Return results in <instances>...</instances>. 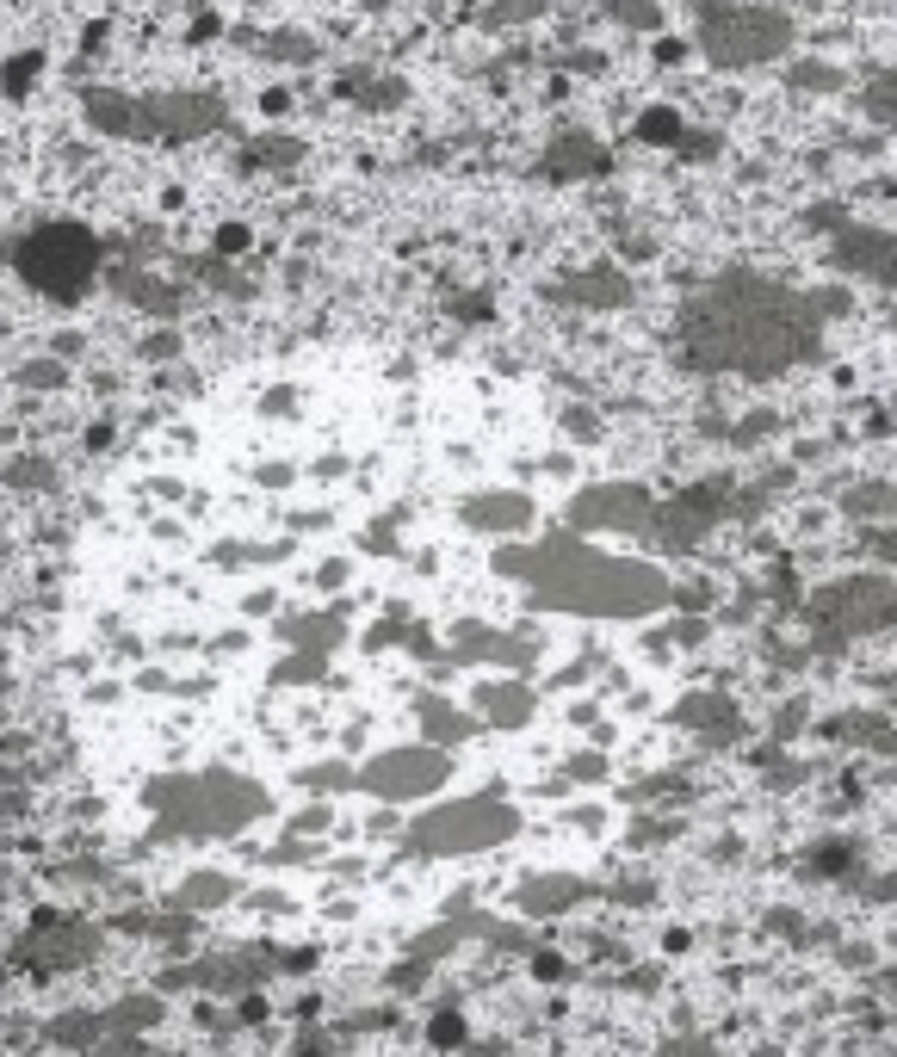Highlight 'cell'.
Instances as JSON below:
<instances>
[{
	"label": "cell",
	"instance_id": "cell-1",
	"mask_svg": "<svg viewBox=\"0 0 897 1057\" xmlns=\"http://www.w3.org/2000/svg\"><path fill=\"white\" fill-rule=\"evenodd\" d=\"M830 303L730 273L681 310V353L706 372H780L811 353Z\"/></svg>",
	"mask_w": 897,
	"mask_h": 1057
},
{
	"label": "cell",
	"instance_id": "cell-4",
	"mask_svg": "<svg viewBox=\"0 0 897 1057\" xmlns=\"http://www.w3.org/2000/svg\"><path fill=\"white\" fill-rule=\"evenodd\" d=\"M229 125V106L211 87H161V94H137V142H199L211 130Z\"/></svg>",
	"mask_w": 897,
	"mask_h": 1057
},
{
	"label": "cell",
	"instance_id": "cell-20",
	"mask_svg": "<svg viewBox=\"0 0 897 1057\" xmlns=\"http://www.w3.org/2000/svg\"><path fill=\"white\" fill-rule=\"evenodd\" d=\"M63 365H56V359H38V365H25V372H19V384H38V389H50V384H63Z\"/></svg>",
	"mask_w": 897,
	"mask_h": 1057
},
{
	"label": "cell",
	"instance_id": "cell-7",
	"mask_svg": "<svg viewBox=\"0 0 897 1057\" xmlns=\"http://www.w3.org/2000/svg\"><path fill=\"white\" fill-rule=\"evenodd\" d=\"M552 297L557 303H588V310H619V303H631V279L619 266H588V273L557 279Z\"/></svg>",
	"mask_w": 897,
	"mask_h": 1057
},
{
	"label": "cell",
	"instance_id": "cell-9",
	"mask_svg": "<svg viewBox=\"0 0 897 1057\" xmlns=\"http://www.w3.org/2000/svg\"><path fill=\"white\" fill-rule=\"evenodd\" d=\"M87 125L111 142H137V94H118V87H87L81 94Z\"/></svg>",
	"mask_w": 897,
	"mask_h": 1057
},
{
	"label": "cell",
	"instance_id": "cell-13",
	"mask_svg": "<svg viewBox=\"0 0 897 1057\" xmlns=\"http://www.w3.org/2000/svg\"><path fill=\"white\" fill-rule=\"evenodd\" d=\"M341 94H346V99H360V106H372V111H384V106H396V99L409 94V87H403V81H391V75H384V81L353 75V81L341 87Z\"/></svg>",
	"mask_w": 897,
	"mask_h": 1057
},
{
	"label": "cell",
	"instance_id": "cell-3",
	"mask_svg": "<svg viewBox=\"0 0 897 1057\" xmlns=\"http://www.w3.org/2000/svg\"><path fill=\"white\" fill-rule=\"evenodd\" d=\"M792 44V19L773 7H737V0H700V56L718 68L773 63Z\"/></svg>",
	"mask_w": 897,
	"mask_h": 1057
},
{
	"label": "cell",
	"instance_id": "cell-14",
	"mask_svg": "<svg viewBox=\"0 0 897 1057\" xmlns=\"http://www.w3.org/2000/svg\"><path fill=\"white\" fill-rule=\"evenodd\" d=\"M600 7H607V13L626 25V32H656V25H662V7H656V0H600Z\"/></svg>",
	"mask_w": 897,
	"mask_h": 1057
},
{
	"label": "cell",
	"instance_id": "cell-17",
	"mask_svg": "<svg viewBox=\"0 0 897 1057\" xmlns=\"http://www.w3.org/2000/svg\"><path fill=\"white\" fill-rule=\"evenodd\" d=\"M545 13V0H489L483 25H520V19H538Z\"/></svg>",
	"mask_w": 897,
	"mask_h": 1057
},
{
	"label": "cell",
	"instance_id": "cell-22",
	"mask_svg": "<svg viewBox=\"0 0 897 1057\" xmlns=\"http://www.w3.org/2000/svg\"><path fill=\"white\" fill-rule=\"evenodd\" d=\"M656 56H662V63H681V56H687V44H681V38H662Z\"/></svg>",
	"mask_w": 897,
	"mask_h": 1057
},
{
	"label": "cell",
	"instance_id": "cell-5",
	"mask_svg": "<svg viewBox=\"0 0 897 1057\" xmlns=\"http://www.w3.org/2000/svg\"><path fill=\"white\" fill-rule=\"evenodd\" d=\"M830 254H835V266L866 273V279H879V285H891V291H897V235L861 229V223H835Z\"/></svg>",
	"mask_w": 897,
	"mask_h": 1057
},
{
	"label": "cell",
	"instance_id": "cell-6",
	"mask_svg": "<svg viewBox=\"0 0 897 1057\" xmlns=\"http://www.w3.org/2000/svg\"><path fill=\"white\" fill-rule=\"evenodd\" d=\"M607 168H613V156H607L588 130H564V137L545 149V161H538V173L557 180V186H569V180H595V173H607Z\"/></svg>",
	"mask_w": 897,
	"mask_h": 1057
},
{
	"label": "cell",
	"instance_id": "cell-11",
	"mask_svg": "<svg viewBox=\"0 0 897 1057\" xmlns=\"http://www.w3.org/2000/svg\"><path fill=\"white\" fill-rule=\"evenodd\" d=\"M298 161H303V142L285 137V130H273V137H260L248 149V168H298Z\"/></svg>",
	"mask_w": 897,
	"mask_h": 1057
},
{
	"label": "cell",
	"instance_id": "cell-12",
	"mask_svg": "<svg viewBox=\"0 0 897 1057\" xmlns=\"http://www.w3.org/2000/svg\"><path fill=\"white\" fill-rule=\"evenodd\" d=\"M681 111H669V106H650L644 118H638V142H650V149H675L681 142Z\"/></svg>",
	"mask_w": 897,
	"mask_h": 1057
},
{
	"label": "cell",
	"instance_id": "cell-15",
	"mask_svg": "<svg viewBox=\"0 0 897 1057\" xmlns=\"http://www.w3.org/2000/svg\"><path fill=\"white\" fill-rule=\"evenodd\" d=\"M879 125H897V68H885V75L866 81V99H861Z\"/></svg>",
	"mask_w": 897,
	"mask_h": 1057
},
{
	"label": "cell",
	"instance_id": "cell-18",
	"mask_svg": "<svg viewBox=\"0 0 897 1057\" xmlns=\"http://www.w3.org/2000/svg\"><path fill=\"white\" fill-rule=\"evenodd\" d=\"M792 87H830V94H835V87H842V75H835V68H823V63H799V68H792Z\"/></svg>",
	"mask_w": 897,
	"mask_h": 1057
},
{
	"label": "cell",
	"instance_id": "cell-21",
	"mask_svg": "<svg viewBox=\"0 0 897 1057\" xmlns=\"http://www.w3.org/2000/svg\"><path fill=\"white\" fill-rule=\"evenodd\" d=\"M248 248V229H242V223H223L217 229V260H229V254H242Z\"/></svg>",
	"mask_w": 897,
	"mask_h": 1057
},
{
	"label": "cell",
	"instance_id": "cell-2",
	"mask_svg": "<svg viewBox=\"0 0 897 1057\" xmlns=\"http://www.w3.org/2000/svg\"><path fill=\"white\" fill-rule=\"evenodd\" d=\"M13 273L50 303H81L106 273V242L75 217H50L13 242Z\"/></svg>",
	"mask_w": 897,
	"mask_h": 1057
},
{
	"label": "cell",
	"instance_id": "cell-10",
	"mask_svg": "<svg viewBox=\"0 0 897 1057\" xmlns=\"http://www.w3.org/2000/svg\"><path fill=\"white\" fill-rule=\"evenodd\" d=\"M236 38L260 63H285V68H310L316 56H322V44H316L310 32H236Z\"/></svg>",
	"mask_w": 897,
	"mask_h": 1057
},
{
	"label": "cell",
	"instance_id": "cell-8",
	"mask_svg": "<svg viewBox=\"0 0 897 1057\" xmlns=\"http://www.w3.org/2000/svg\"><path fill=\"white\" fill-rule=\"evenodd\" d=\"M111 291L125 297V303H137V310H149V316H180L186 310V285L156 279V273H142V266H111Z\"/></svg>",
	"mask_w": 897,
	"mask_h": 1057
},
{
	"label": "cell",
	"instance_id": "cell-23",
	"mask_svg": "<svg viewBox=\"0 0 897 1057\" xmlns=\"http://www.w3.org/2000/svg\"><path fill=\"white\" fill-rule=\"evenodd\" d=\"M458 1033H464V1026H458V1021H434V1039H440V1045H452Z\"/></svg>",
	"mask_w": 897,
	"mask_h": 1057
},
{
	"label": "cell",
	"instance_id": "cell-16",
	"mask_svg": "<svg viewBox=\"0 0 897 1057\" xmlns=\"http://www.w3.org/2000/svg\"><path fill=\"white\" fill-rule=\"evenodd\" d=\"M38 68H44V56H38V50H19L13 63L0 68V87H7L13 99H25L32 94V81H38Z\"/></svg>",
	"mask_w": 897,
	"mask_h": 1057
},
{
	"label": "cell",
	"instance_id": "cell-19",
	"mask_svg": "<svg viewBox=\"0 0 897 1057\" xmlns=\"http://www.w3.org/2000/svg\"><path fill=\"white\" fill-rule=\"evenodd\" d=\"M687 161H706V156H718V137L712 130H681V142H675Z\"/></svg>",
	"mask_w": 897,
	"mask_h": 1057
}]
</instances>
